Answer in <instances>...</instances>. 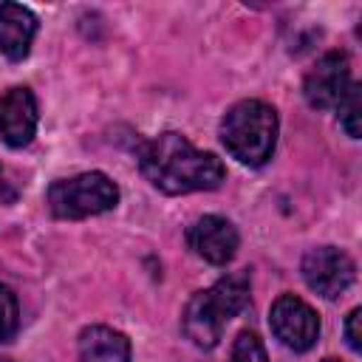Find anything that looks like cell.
<instances>
[{
    "instance_id": "obj_1",
    "label": "cell",
    "mask_w": 362,
    "mask_h": 362,
    "mask_svg": "<svg viewBox=\"0 0 362 362\" xmlns=\"http://www.w3.org/2000/svg\"><path fill=\"white\" fill-rule=\"evenodd\" d=\"M139 170L156 189L167 195L218 189L226 178V167L215 153L198 150L175 130L158 133L139 150Z\"/></svg>"
},
{
    "instance_id": "obj_2",
    "label": "cell",
    "mask_w": 362,
    "mask_h": 362,
    "mask_svg": "<svg viewBox=\"0 0 362 362\" xmlns=\"http://www.w3.org/2000/svg\"><path fill=\"white\" fill-rule=\"evenodd\" d=\"M246 305H249V274L232 272L221 277L212 288L189 297L184 317H181V328L192 345L215 348L226 322L235 314H240Z\"/></svg>"
},
{
    "instance_id": "obj_3",
    "label": "cell",
    "mask_w": 362,
    "mask_h": 362,
    "mask_svg": "<svg viewBox=\"0 0 362 362\" xmlns=\"http://www.w3.org/2000/svg\"><path fill=\"white\" fill-rule=\"evenodd\" d=\"M221 141L232 158L246 167H263L277 144V113L260 99L232 105L221 122Z\"/></svg>"
},
{
    "instance_id": "obj_4",
    "label": "cell",
    "mask_w": 362,
    "mask_h": 362,
    "mask_svg": "<svg viewBox=\"0 0 362 362\" xmlns=\"http://www.w3.org/2000/svg\"><path fill=\"white\" fill-rule=\"evenodd\" d=\"M119 204V187L105 173H79L74 178H59L48 187V209L57 218L79 221L90 215L110 212Z\"/></svg>"
},
{
    "instance_id": "obj_5",
    "label": "cell",
    "mask_w": 362,
    "mask_h": 362,
    "mask_svg": "<svg viewBox=\"0 0 362 362\" xmlns=\"http://www.w3.org/2000/svg\"><path fill=\"white\" fill-rule=\"evenodd\" d=\"M303 280L311 291H317L325 300H337L356 277V266L354 260L337 249V246H317L308 249L303 263H300Z\"/></svg>"
},
{
    "instance_id": "obj_6",
    "label": "cell",
    "mask_w": 362,
    "mask_h": 362,
    "mask_svg": "<svg viewBox=\"0 0 362 362\" xmlns=\"http://www.w3.org/2000/svg\"><path fill=\"white\" fill-rule=\"evenodd\" d=\"M269 325H272L274 337L291 351H308L317 345V337H320L317 311L297 294H280L272 303Z\"/></svg>"
},
{
    "instance_id": "obj_7",
    "label": "cell",
    "mask_w": 362,
    "mask_h": 362,
    "mask_svg": "<svg viewBox=\"0 0 362 362\" xmlns=\"http://www.w3.org/2000/svg\"><path fill=\"white\" fill-rule=\"evenodd\" d=\"M348 88H351V62L342 51L322 54L303 79V96L317 110L337 107Z\"/></svg>"
},
{
    "instance_id": "obj_8",
    "label": "cell",
    "mask_w": 362,
    "mask_h": 362,
    "mask_svg": "<svg viewBox=\"0 0 362 362\" xmlns=\"http://www.w3.org/2000/svg\"><path fill=\"white\" fill-rule=\"evenodd\" d=\"M187 243L201 260H206L212 266H226L235 257L240 238H238V229L232 226V221H226L221 215H204L187 229Z\"/></svg>"
},
{
    "instance_id": "obj_9",
    "label": "cell",
    "mask_w": 362,
    "mask_h": 362,
    "mask_svg": "<svg viewBox=\"0 0 362 362\" xmlns=\"http://www.w3.org/2000/svg\"><path fill=\"white\" fill-rule=\"evenodd\" d=\"M37 99L28 88H8L0 96V139L8 147H25L37 133Z\"/></svg>"
},
{
    "instance_id": "obj_10",
    "label": "cell",
    "mask_w": 362,
    "mask_h": 362,
    "mask_svg": "<svg viewBox=\"0 0 362 362\" xmlns=\"http://www.w3.org/2000/svg\"><path fill=\"white\" fill-rule=\"evenodd\" d=\"M37 37V17L20 3H3L0 6V54L11 62H20L28 57L31 42Z\"/></svg>"
},
{
    "instance_id": "obj_11",
    "label": "cell",
    "mask_w": 362,
    "mask_h": 362,
    "mask_svg": "<svg viewBox=\"0 0 362 362\" xmlns=\"http://www.w3.org/2000/svg\"><path fill=\"white\" fill-rule=\"evenodd\" d=\"M79 362H130V339L110 325H88L79 334Z\"/></svg>"
},
{
    "instance_id": "obj_12",
    "label": "cell",
    "mask_w": 362,
    "mask_h": 362,
    "mask_svg": "<svg viewBox=\"0 0 362 362\" xmlns=\"http://www.w3.org/2000/svg\"><path fill=\"white\" fill-rule=\"evenodd\" d=\"M339 110V124L351 139H359V116H362V85L351 82V88L345 90V96L337 105Z\"/></svg>"
},
{
    "instance_id": "obj_13",
    "label": "cell",
    "mask_w": 362,
    "mask_h": 362,
    "mask_svg": "<svg viewBox=\"0 0 362 362\" xmlns=\"http://www.w3.org/2000/svg\"><path fill=\"white\" fill-rule=\"evenodd\" d=\"M20 325V305H17V294L0 283V342H8L14 337Z\"/></svg>"
},
{
    "instance_id": "obj_14",
    "label": "cell",
    "mask_w": 362,
    "mask_h": 362,
    "mask_svg": "<svg viewBox=\"0 0 362 362\" xmlns=\"http://www.w3.org/2000/svg\"><path fill=\"white\" fill-rule=\"evenodd\" d=\"M229 362H269L266 345L260 342V337L255 331H240L238 339H235V345H232Z\"/></svg>"
},
{
    "instance_id": "obj_15",
    "label": "cell",
    "mask_w": 362,
    "mask_h": 362,
    "mask_svg": "<svg viewBox=\"0 0 362 362\" xmlns=\"http://www.w3.org/2000/svg\"><path fill=\"white\" fill-rule=\"evenodd\" d=\"M359 320H362V308H354L348 317H345V342L354 354L362 351V334H359Z\"/></svg>"
},
{
    "instance_id": "obj_16",
    "label": "cell",
    "mask_w": 362,
    "mask_h": 362,
    "mask_svg": "<svg viewBox=\"0 0 362 362\" xmlns=\"http://www.w3.org/2000/svg\"><path fill=\"white\" fill-rule=\"evenodd\" d=\"M322 362H339V359H322Z\"/></svg>"
},
{
    "instance_id": "obj_17",
    "label": "cell",
    "mask_w": 362,
    "mask_h": 362,
    "mask_svg": "<svg viewBox=\"0 0 362 362\" xmlns=\"http://www.w3.org/2000/svg\"><path fill=\"white\" fill-rule=\"evenodd\" d=\"M0 181H3V170H0Z\"/></svg>"
}]
</instances>
